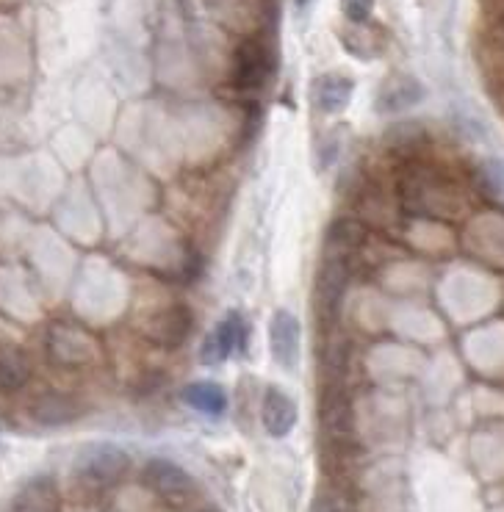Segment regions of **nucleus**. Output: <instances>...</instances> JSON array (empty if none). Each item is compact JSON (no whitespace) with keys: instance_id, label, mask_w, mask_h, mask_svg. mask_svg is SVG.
<instances>
[{"instance_id":"1","label":"nucleus","mask_w":504,"mask_h":512,"mask_svg":"<svg viewBox=\"0 0 504 512\" xmlns=\"http://www.w3.org/2000/svg\"><path fill=\"white\" fill-rule=\"evenodd\" d=\"M128 454L122 452L120 446L114 443H92L86 446L84 452L75 457V477L86 488H111L122 479V474L128 471Z\"/></svg>"},{"instance_id":"2","label":"nucleus","mask_w":504,"mask_h":512,"mask_svg":"<svg viewBox=\"0 0 504 512\" xmlns=\"http://www.w3.org/2000/svg\"><path fill=\"white\" fill-rule=\"evenodd\" d=\"M349 263L347 250H330L316 274V310L324 322H336L341 302L347 297Z\"/></svg>"},{"instance_id":"3","label":"nucleus","mask_w":504,"mask_h":512,"mask_svg":"<svg viewBox=\"0 0 504 512\" xmlns=\"http://www.w3.org/2000/svg\"><path fill=\"white\" fill-rule=\"evenodd\" d=\"M45 349H48V358L64 369H78L97 360L95 338L72 324H50Z\"/></svg>"},{"instance_id":"4","label":"nucleus","mask_w":504,"mask_h":512,"mask_svg":"<svg viewBox=\"0 0 504 512\" xmlns=\"http://www.w3.org/2000/svg\"><path fill=\"white\" fill-rule=\"evenodd\" d=\"M142 479L147 488L156 493L158 499L169 501V504H186V501L194 499V479L180 468L178 463L172 460H164V457H153L150 463L144 465Z\"/></svg>"},{"instance_id":"5","label":"nucleus","mask_w":504,"mask_h":512,"mask_svg":"<svg viewBox=\"0 0 504 512\" xmlns=\"http://www.w3.org/2000/svg\"><path fill=\"white\" fill-rule=\"evenodd\" d=\"M247 346V324L241 319V313H228L222 322L216 324L214 333L205 335L203 349H200V360L205 366H219L225 363L230 355H239Z\"/></svg>"},{"instance_id":"6","label":"nucleus","mask_w":504,"mask_h":512,"mask_svg":"<svg viewBox=\"0 0 504 512\" xmlns=\"http://www.w3.org/2000/svg\"><path fill=\"white\" fill-rule=\"evenodd\" d=\"M300 346V319L286 308L275 310V316L269 322V352L277 360V366H283L286 371L297 369V363H300Z\"/></svg>"},{"instance_id":"7","label":"nucleus","mask_w":504,"mask_h":512,"mask_svg":"<svg viewBox=\"0 0 504 512\" xmlns=\"http://www.w3.org/2000/svg\"><path fill=\"white\" fill-rule=\"evenodd\" d=\"M194 330V313L183 305H172V308L158 310L156 316L147 322V338L158 344L161 349H180L189 341Z\"/></svg>"},{"instance_id":"8","label":"nucleus","mask_w":504,"mask_h":512,"mask_svg":"<svg viewBox=\"0 0 504 512\" xmlns=\"http://www.w3.org/2000/svg\"><path fill=\"white\" fill-rule=\"evenodd\" d=\"M272 72V53L261 45V42H244L236 50V67H233V84L252 92V89H261L266 84Z\"/></svg>"},{"instance_id":"9","label":"nucleus","mask_w":504,"mask_h":512,"mask_svg":"<svg viewBox=\"0 0 504 512\" xmlns=\"http://www.w3.org/2000/svg\"><path fill=\"white\" fill-rule=\"evenodd\" d=\"M81 416V405L67 393H39L31 402V418L42 427H61Z\"/></svg>"},{"instance_id":"10","label":"nucleus","mask_w":504,"mask_h":512,"mask_svg":"<svg viewBox=\"0 0 504 512\" xmlns=\"http://www.w3.org/2000/svg\"><path fill=\"white\" fill-rule=\"evenodd\" d=\"M261 421L264 429L272 438H286L288 432L297 424V405L294 399L283 393L280 388H269L261 405Z\"/></svg>"},{"instance_id":"11","label":"nucleus","mask_w":504,"mask_h":512,"mask_svg":"<svg viewBox=\"0 0 504 512\" xmlns=\"http://www.w3.org/2000/svg\"><path fill=\"white\" fill-rule=\"evenodd\" d=\"M421 100H424V86L410 75H396L391 81H385L383 89H380L377 111L380 114H399V111L416 106Z\"/></svg>"},{"instance_id":"12","label":"nucleus","mask_w":504,"mask_h":512,"mask_svg":"<svg viewBox=\"0 0 504 512\" xmlns=\"http://www.w3.org/2000/svg\"><path fill=\"white\" fill-rule=\"evenodd\" d=\"M352 95H355V81L347 78V75H322V78H316V84L311 89L313 103L322 114L344 111Z\"/></svg>"},{"instance_id":"13","label":"nucleus","mask_w":504,"mask_h":512,"mask_svg":"<svg viewBox=\"0 0 504 512\" xmlns=\"http://www.w3.org/2000/svg\"><path fill=\"white\" fill-rule=\"evenodd\" d=\"M180 396L186 405L194 407L203 416L219 418L228 410V393L222 391V385H216V382H192L183 388Z\"/></svg>"},{"instance_id":"14","label":"nucleus","mask_w":504,"mask_h":512,"mask_svg":"<svg viewBox=\"0 0 504 512\" xmlns=\"http://www.w3.org/2000/svg\"><path fill=\"white\" fill-rule=\"evenodd\" d=\"M31 380V363L20 349L3 346L0 349V391L12 393L25 388Z\"/></svg>"},{"instance_id":"15","label":"nucleus","mask_w":504,"mask_h":512,"mask_svg":"<svg viewBox=\"0 0 504 512\" xmlns=\"http://www.w3.org/2000/svg\"><path fill=\"white\" fill-rule=\"evenodd\" d=\"M12 512H56V488L48 479H36L14 501Z\"/></svg>"},{"instance_id":"16","label":"nucleus","mask_w":504,"mask_h":512,"mask_svg":"<svg viewBox=\"0 0 504 512\" xmlns=\"http://www.w3.org/2000/svg\"><path fill=\"white\" fill-rule=\"evenodd\" d=\"M319 416H322V427L324 432H327V438H333V441H344V438H347L349 407L341 393H327Z\"/></svg>"},{"instance_id":"17","label":"nucleus","mask_w":504,"mask_h":512,"mask_svg":"<svg viewBox=\"0 0 504 512\" xmlns=\"http://www.w3.org/2000/svg\"><path fill=\"white\" fill-rule=\"evenodd\" d=\"M341 6H344V14H347L349 23H366L374 12V0H341Z\"/></svg>"},{"instance_id":"18","label":"nucleus","mask_w":504,"mask_h":512,"mask_svg":"<svg viewBox=\"0 0 504 512\" xmlns=\"http://www.w3.org/2000/svg\"><path fill=\"white\" fill-rule=\"evenodd\" d=\"M311 512H349V507L347 501L338 499V496H319Z\"/></svg>"},{"instance_id":"19","label":"nucleus","mask_w":504,"mask_h":512,"mask_svg":"<svg viewBox=\"0 0 504 512\" xmlns=\"http://www.w3.org/2000/svg\"><path fill=\"white\" fill-rule=\"evenodd\" d=\"M338 230L341 233H349V227H352V222H338ZM330 244H338L341 250H347L349 244H352V236H338L336 230H330Z\"/></svg>"},{"instance_id":"20","label":"nucleus","mask_w":504,"mask_h":512,"mask_svg":"<svg viewBox=\"0 0 504 512\" xmlns=\"http://www.w3.org/2000/svg\"><path fill=\"white\" fill-rule=\"evenodd\" d=\"M294 3H297V9H305V6H308L311 0H294Z\"/></svg>"},{"instance_id":"21","label":"nucleus","mask_w":504,"mask_h":512,"mask_svg":"<svg viewBox=\"0 0 504 512\" xmlns=\"http://www.w3.org/2000/svg\"><path fill=\"white\" fill-rule=\"evenodd\" d=\"M502 28H504V20H502Z\"/></svg>"},{"instance_id":"22","label":"nucleus","mask_w":504,"mask_h":512,"mask_svg":"<svg viewBox=\"0 0 504 512\" xmlns=\"http://www.w3.org/2000/svg\"><path fill=\"white\" fill-rule=\"evenodd\" d=\"M208 512H214V510H208Z\"/></svg>"}]
</instances>
